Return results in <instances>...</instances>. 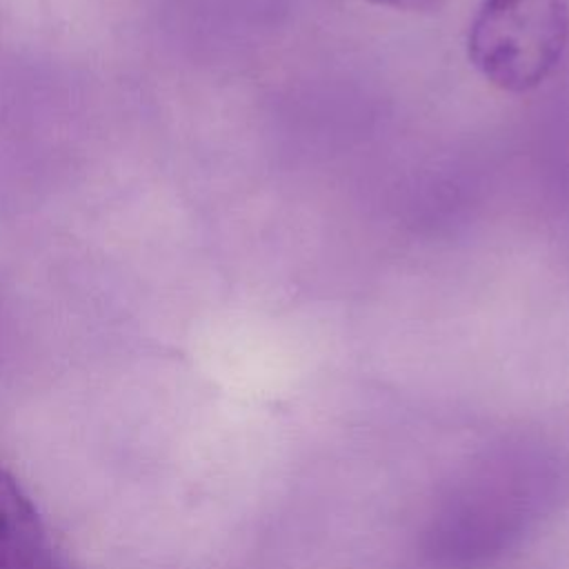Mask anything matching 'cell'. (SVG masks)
Returning a JSON list of instances; mask_svg holds the SVG:
<instances>
[{
    "instance_id": "3",
    "label": "cell",
    "mask_w": 569,
    "mask_h": 569,
    "mask_svg": "<svg viewBox=\"0 0 569 569\" xmlns=\"http://www.w3.org/2000/svg\"><path fill=\"white\" fill-rule=\"evenodd\" d=\"M380 7L389 9H400V11H433L442 7L447 0H369Z\"/></svg>"
},
{
    "instance_id": "2",
    "label": "cell",
    "mask_w": 569,
    "mask_h": 569,
    "mask_svg": "<svg viewBox=\"0 0 569 569\" xmlns=\"http://www.w3.org/2000/svg\"><path fill=\"white\" fill-rule=\"evenodd\" d=\"M0 569H60L42 518L16 476L0 462Z\"/></svg>"
},
{
    "instance_id": "1",
    "label": "cell",
    "mask_w": 569,
    "mask_h": 569,
    "mask_svg": "<svg viewBox=\"0 0 569 569\" xmlns=\"http://www.w3.org/2000/svg\"><path fill=\"white\" fill-rule=\"evenodd\" d=\"M567 40V0H482L467 49L473 67L493 87L522 93L553 71Z\"/></svg>"
}]
</instances>
